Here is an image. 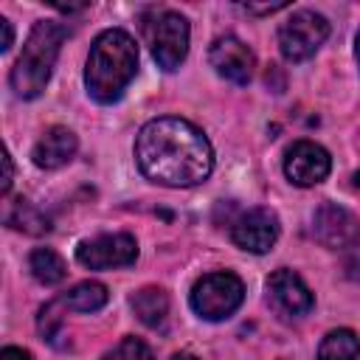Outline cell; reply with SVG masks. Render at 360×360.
<instances>
[{
	"instance_id": "4fadbf2b",
	"label": "cell",
	"mask_w": 360,
	"mask_h": 360,
	"mask_svg": "<svg viewBox=\"0 0 360 360\" xmlns=\"http://www.w3.org/2000/svg\"><path fill=\"white\" fill-rule=\"evenodd\" d=\"M79 141L73 135V129L68 127H48L42 132V138L34 143L31 158L39 169H59L65 163H70V158L76 155Z\"/></svg>"
},
{
	"instance_id": "9c48e42d",
	"label": "cell",
	"mask_w": 360,
	"mask_h": 360,
	"mask_svg": "<svg viewBox=\"0 0 360 360\" xmlns=\"http://www.w3.org/2000/svg\"><path fill=\"white\" fill-rule=\"evenodd\" d=\"M208 62L211 68L233 82V84H248L253 79V68H256V56L253 51L233 34H225V37H217L208 48Z\"/></svg>"
},
{
	"instance_id": "30bf717a",
	"label": "cell",
	"mask_w": 360,
	"mask_h": 360,
	"mask_svg": "<svg viewBox=\"0 0 360 360\" xmlns=\"http://www.w3.org/2000/svg\"><path fill=\"white\" fill-rule=\"evenodd\" d=\"M278 217L270 208H250L231 225V239L248 253H267L278 239Z\"/></svg>"
},
{
	"instance_id": "e0dca14e",
	"label": "cell",
	"mask_w": 360,
	"mask_h": 360,
	"mask_svg": "<svg viewBox=\"0 0 360 360\" xmlns=\"http://www.w3.org/2000/svg\"><path fill=\"white\" fill-rule=\"evenodd\" d=\"M107 298H110V292L101 281H79L70 292L62 295L65 307L73 312H98L107 304Z\"/></svg>"
},
{
	"instance_id": "8fae6325",
	"label": "cell",
	"mask_w": 360,
	"mask_h": 360,
	"mask_svg": "<svg viewBox=\"0 0 360 360\" xmlns=\"http://www.w3.org/2000/svg\"><path fill=\"white\" fill-rule=\"evenodd\" d=\"M312 233L326 248H352L360 239V219L338 202H323L312 217Z\"/></svg>"
},
{
	"instance_id": "7c38bea8",
	"label": "cell",
	"mask_w": 360,
	"mask_h": 360,
	"mask_svg": "<svg viewBox=\"0 0 360 360\" xmlns=\"http://www.w3.org/2000/svg\"><path fill=\"white\" fill-rule=\"evenodd\" d=\"M267 298H270V304L281 315H292V318L307 315L312 309V304H315L309 287L292 270H276V273H270V278H267Z\"/></svg>"
},
{
	"instance_id": "ba28073f",
	"label": "cell",
	"mask_w": 360,
	"mask_h": 360,
	"mask_svg": "<svg viewBox=\"0 0 360 360\" xmlns=\"http://www.w3.org/2000/svg\"><path fill=\"white\" fill-rule=\"evenodd\" d=\"M332 160L329 152L315 141H295L284 155V174L290 183L309 188L329 177Z\"/></svg>"
},
{
	"instance_id": "ac0fdd59",
	"label": "cell",
	"mask_w": 360,
	"mask_h": 360,
	"mask_svg": "<svg viewBox=\"0 0 360 360\" xmlns=\"http://www.w3.org/2000/svg\"><path fill=\"white\" fill-rule=\"evenodd\" d=\"M357 357H360V338L352 329H332L318 346V360H357Z\"/></svg>"
},
{
	"instance_id": "7402d4cb",
	"label": "cell",
	"mask_w": 360,
	"mask_h": 360,
	"mask_svg": "<svg viewBox=\"0 0 360 360\" xmlns=\"http://www.w3.org/2000/svg\"><path fill=\"white\" fill-rule=\"evenodd\" d=\"M242 8H245V11H250V14H273V11H281V8H287V3H284V0H278V3H264V6H256V3H245Z\"/></svg>"
},
{
	"instance_id": "52a82bcc",
	"label": "cell",
	"mask_w": 360,
	"mask_h": 360,
	"mask_svg": "<svg viewBox=\"0 0 360 360\" xmlns=\"http://www.w3.org/2000/svg\"><path fill=\"white\" fill-rule=\"evenodd\" d=\"M138 259V242L129 233H101L79 242L76 262L87 270H112L127 267Z\"/></svg>"
},
{
	"instance_id": "83f0119b",
	"label": "cell",
	"mask_w": 360,
	"mask_h": 360,
	"mask_svg": "<svg viewBox=\"0 0 360 360\" xmlns=\"http://www.w3.org/2000/svg\"><path fill=\"white\" fill-rule=\"evenodd\" d=\"M354 183H357V186H360V172H357V174H354Z\"/></svg>"
},
{
	"instance_id": "ffe728a7",
	"label": "cell",
	"mask_w": 360,
	"mask_h": 360,
	"mask_svg": "<svg viewBox=\"0 0 360 360\" xmlns=\"http://www.w3.org/2000/svg\"><path fill=\"white\" fill-rule=\"evenodd\" d=\"M101 360H155L152 349L138 338H124L118 346H112Z\"/></svg>"
},
{
	"instance_id": "603a6c76",
	"label": "cell",
	"mask_w": 360,
	"mask_h": 360,
	"mask_svg": "<svg viewBox=\"0 0 360 360\" xmlns=\"http://www.w3.org/2000/svg\"><path fill=\"white\" fill-rule=\"evenodd\" d=\"M0 360H34L28 349H20V346H6L0 352Z\"/></svg>"
},
{
	"instance_id": "8992f818",
	"label": "cell",
	"mask_w": 360,
	"mask_h": 360,
	"mask_svg": "<svg viewBox=\"0 0 360 360\" xmlns=\"http://www.w3.org/2000/svg\"><path fill=\"white\" fill-rule=\"evenodd\" d=\"M329 37V22L323 14L312 8L292 11L281 28H278V51L287 62H304L315 56V51L326 42Z\"/></svg>"
},
{
	"instance_id": "cb8c5ba5",
	"label": "cell",
	"mask_w": 360,
	"mask_h": 360,
	"mask_svg": "<svg viewBox=\"0 0 360 360\" xmlns=\"http://www.w3.org/2000/svg\"><path fill=\"white\" fill-rule=\"evenodd\" d=\"M0 28H3V42H0V51L6 53V51L11 48V42H14V28H11V22H8L6 17H0Z\"/></svg>"
},
{
	"instance_id": "7a4b0ae2",
	"label": "cell",
	"mask_w": 360,
	"mask_h": 360,
	"mask_svg": "<svg viewBox=\"0 0 360 360\" xmlns=\"http://www.w3.org/2000/svg\"><path fill=\"white\" fill-rule=\"evenodd\" d=\"M138 70V45L121 28L101 31L87 53L84 65V87L93 101L112 104L124 96Z\"/></svg>"
},
{
	"instance_id": "484cf974",
	"label": "cell",
	"mask_w": 360,
	"mask_h": 360,
	"mask_svg": "<svg viewBox=\"0 0 360 360\" xmlns=\"http://www.w3.org/2000/svg\"><path fill=\"white\" fill-rule=\"evenodd\" d=\"M172 360H200V357H194L191 352H177V354H172Z\"/></svg>"
},
{
	"instance_id": "5b68a950",
	"label": "cell",
	"mask_w": 360,
	"mask_h": 360,
	"mask_svg": "<svg viewBox=\"0 0 360 360\" xmlns=\"http://www.w3.org/2000/svg\"><path fill=\"white\" fill-rule=\"evenodd\" d=\"M245 298V284L236 273L231 270H217L202 276L194 287H191V309L205 318V321H225L228 315H233L242 307Z\"/></svg>"
},
{
	"instance_id": "4316f807",
	"label": "cell",
	"mask_w": 360,
	"mask_h": 360,
	"mask_svg": "<svg viewBox=\"0 0 360 360\" xmlns=\"http://www.w3.org/2000/svg\"><path fill=\"white\" fill-rule=\"evenodd\" d=\"M354 56H357V62H360V31H357V37H354Z\"/></svg>"
},
{
	"instance_id": "9a60e30c",
	"label": "cell",
	"mask_w": 360,
	"mask_h": 360,
	"mask_svg": "<svg viewBox=\"0 0 360 360\" xmlns=\"http://www.w3.org/2000/svg\"><path fill=\"white\" fill-rule=\"evenodd\" d=\"M6 225L8 228H17V231H22L28 236H42V233L51 231V219L34 202H28L22 197L14 200V202H8V208H6Z\"/></svg>"
},
{
	"instance_id": "2e32d148",
	"label": "cell",
	"mask_w": 360,
	"mask_h": 360,
	"mask_svg": "<svg viewBox=\"0 0 360 360\" xmlns=\"http://www.w3.org/2000/svg\"><path fill=\"white\" fill-rule=\"evenodd\" d=\"M28 270L31 276L39 281V284H59L65 276H68V264L65 259L51 250V248H37L31 256H28Z\"/></svg>"
},
{
	"instance_id": "d6986e66",
	"label": "cell",
	"mask_w": 360,
	"mask_h": 360,
	"mask_svg": "<svg viewBox=\"0 0 360 360\" xmlns=\"http://www.w3.org/2000/svg\"><path fill=\"white\" fill-rule=\"evenodd\" d=\"M59 309H62V298L45 304V307L39 309V321H37L42 338H45L48 343H53V346H59L56 338H62V315H59Z\"/></svg>"
},
{
	"instance_id": "5bb4252c",
	"label": "cell",
	"mask_w": 360,
	"mask_h": 360,
	"mask_svg": "<svg viewBox=\"0 0 360 360\" xmlns=\"http://www.w3.org/2000/svg\"><path fill=\"white\" fill-rule=\"evenodd\" d=\"M135 315L141 318V323L158 329L166 323V315H169V295L160 290V287H143L138 290L132 298H129Z\"/></svg>"
},
{
	"instance_id": "6da1fadb",
	"label": "cell",
	"mask_w": 360,
	"mask_h": 360,
	"mask_svg": "<svg viewBox=\"0 0 360 360\" xmlns=\"http://www.w3.org/2000/svg\"><path fill=\"white\" fill-rule=\"evenodd\" d=\"M135 163L158 186L188 188L208 180L214 149L200 127L177 115H163L146 121L135 135Z\"/></svg>"
},
{
	"instance_id": "44dd1931",
	"label": "cell",
	"mask_w": 360,
	"mask_h": 360,
	"mask_svg": "<svg viewBox=\"0 0 360 360\" xmlns=\"http://www.w3.org/2000/svg\"><path fill=\"white\" fill-rule=\"evenodd\" d=\"M11 180H14V166H11V155L3 152V183H0V194L6 197L11 191Z\"/></svg>"
},
{
	"instance_id": "277c9868",
	"label": "cell",
	"mask_w": 360,
	"mask_h": 360,
	"mask_svg": "<svg viewBox=\"0 0 360 360\" xmlns=\"http://www.w3.org/2000/svg\"><path fill=\"white\" fill-rule=\"evenodd\" d=\"M143 37L149 42V51L155 56V62L163 70H177L180 62L188 53V20L180 11L172 8H160L152 14L149 22H143Z\"/></svg>"
},
{
	"instance_id": "d4e9b609",
	"label": "cell",
	"mask_w": 360,
	"mask_h": 360,
	"mask_svg": "<svg viewBox=\"0 0 360 360\" xmlns=\"http://www.w3.org/2000/svg\"><path fill=\"white\" fill-rule=\"evenodd\" d=\"M346 270H349V276H352V278H357V281H360V259H352V262L346 264Z\"/></svg>"
},
{
	"instance_id": "3957f363",
	"label": "cell",
	"mask_w": 360,
	"mask_h": 360,
	"mask_svg": "<svg viewBox=\"0 0 360 360\" xmlns=\"http://www.w3.org/2000/svg\"><path fill=\"white\" fill-rule=\"evenodd\" d=\"M65 39H68V28L62 22H53V20L34 22V28L22 45V53L17 56L11 76H8L11 90L20 98H37L45 90Z\"/></svg>"
}]
</instances>
